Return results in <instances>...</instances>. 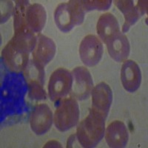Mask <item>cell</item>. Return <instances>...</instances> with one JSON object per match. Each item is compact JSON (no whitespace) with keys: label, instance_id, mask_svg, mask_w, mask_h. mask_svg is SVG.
Wrapping results in <instances>:
<instances>
[{"label":"cell","instance_id":"5b68a950","mask_svg":"<svg viewBox=\"0 0 148 148\" xmlns=\"http://www.w3.org/2000/svg\"><path fill=\"white\" fill-rule=\"evenodd\" d=\"M73 85L70 96L77 101L89 98L94 88L90 73L85 67L79 66L72 71Z\"/></svg>","mask_w":148,"mask_h":148},{"label":"cell","instance_id":"6da1fadb","mask_svg":"<svg viewBox=\"0 0 148 148\" xmlns=\"http://www.w3.org/2000/svg\"><path fill=\"white\" fill-rule=\"evenodd\" d=\"M105 119L101 113L90 109L87 117L76 128V138L82 147L92 148L99 145L105 133Z\"/></svg>","mask_w":148,"mask_h":148},{"label":"cell","instance_id":"ffe728a7","mask_svg":"<svg viewBox=\"0 0 148 148\" xmlns=\"http://www.w3.org/2000/svg\"><path fill=\"white\" fill-rule=\"evenodd\" d=\"M27 83L28 97L31 100L42 101L46 99L47 93L44 89V85L37 81H30Z\"/></svg>","mask_w":148,"mask_h":148},{"label":"cell","instance_id":"9a60e30c","mask_svg":"<svg viewBox=\"0 0 148 148\" xmlns=\"http://www.w3.org/2000/svg\"><path fill=\"white\" fill-rule=\"evenodd\" d=\"M96 32L104 43L111 37L121 32L119 22L110 13L104 14L99 17L96 24Z\"/></svg>","mask_w":148,"mask_h":148},{"label":"cell","instance_id":"7c38bea8","mask_svg":"<svg viewBox=\"0 0 148 148\" xmlns=\"http://www.w3.org/2000/svg\"><path fill=\"white\" fill-rule=\"evenodd\" d=\"M105 44L110 56L115 62H122L127 60L130 52V45L125 34L119 32L108 39Z\"/></svg>","mask_w":148,"mask_h":148},{"label":"cell","instance_id":"e0dca14e","mask_svg":"<svg viewBox=\"0 0 148 148\" xmlns=\"http://www.w3.org/2000/svg\"><path fill=\"white\" fill-rule=\"evenodd\" d=\"M36 36L27 28L14 33L9 42L16 48L30 53L36 45Z\"/></svg>","mask_w":148,"mask_h":148},{"label":"cell","instance_id":"5bb4252c","mask_svg":"<svg viewBox=\"0 0 148 148\" xmlns=\"http://www.w3.org/2000/svg\"><path fill=\"white\" fill-rule=\"evenodd\" d=\"M47 20L45 8L41 4L30 5L26 12V27L34 34H40Z\"/></svg>","mask_w":148,"mask_h":148},{"label":"cell","instance_id":"8992f818","mask_svg":"<svg viewBox=\"0 0 148 148\" xmlns=\"http://www.w3.org/2000/svg\"><path fill=\"white\" fill-rule=\"evenodd\" d=\"M102 42L96 36H86L79 45V56L84 65L94 67L99 63L102 58Z\"/></svg>","mask_w":148,"mask_h":148},{"label":"cell","instance_id":"cb8c5ba5","mask_svg":"<svg viewBox=\"0 0 148 148\" xmlns=\"http://www.w3.org/2000/svg\"><path fill=\"white\" fill-rule=\"evenodd\" d=\"M77 138H76V135H72L69 137L68 140H67V147H73V144H75L76 141H77Z\"/></svg>","mask_w":148,"mask_h":148},{"label":"cell","instance_id":"603a6c76","mask_svg":"<svg viewBox=\"0 0 148 148\" xmlns=\"http://www.w3.org/2000/svg\"><path fill=\"white\" fill-rule=\"evenodd\" d=\"M136 7L139 12L141 16L145 15L147 13V1H138Z\"/></svg>","mask_w":148,"mask_h":148},{"label":"cell","instance_id":"7402d4cb","mask_svg":"<svg viewBox=\"0 0 148 148\" xmlns=\"http://www.w3.org/2000/svg\"><path fill=\"white\" fill-rule=\"evenodd\" d=\"M14 7L10 1H3L1 4V23L7 22V20L14 15Z\"/></svg>","mask_w":148,"mask_h":148},{"label":"cell","instance_id":"44dd1931","mask_svg":"<svg viewBox=\"0 0 148 148\" xmlns=\"http://www.w3.org/2000/svg\"><path fill=\"white\" fill-rule=\"evenodd\" d=\"M83 10L86 12L91 10H107L112 5L111 0H94V1H80Z\"/></svg>","mask_w":148,"mask_h":148},{"label":"cell","instance_id":"8fae6325","mask_svg":"<svg viewBox=\"0 0 148 148\" xmlns=\"http://www.w3.org/2000/svg\"><path fill=\"white\" fill-rule=\"evenodd\" d=\"M121 82L129 92H134L141 83V72L139 66L133 60L125 61L121 69Z\"/></svg>","mask_w":148,"mask_h":148},{"label":"cell","instance_id":"3957f363","mask_svg":"<svg viewBox=\"0 0 148 148\" xmlns=\"http://www.w3.org/2000/svg\"><path fill=\"white\" fill-rule=\"evenodd\" d=\"M53 115V123L60 132H66L76 126L79 120V107L77 100L72 97L64 98L57 101Z\"/></svg>","mask_w":148,"mask_h":148},{"label":"cell","instance_id":"ba28073f","mask_svg":"<svg viewBox=\"0 0 148 148\" xmlns=\"http://www.w3.org/2000/svg\"><path fill=\"white\" fill-rule=\"evenodd\" d=\"M53 122V115L50 107L46 104H36L30 116V125L32 131L42 136L49 131Z\"/></svg>","mask_w":148,"mask_h":148},{"label":"cell","instance_id":"ac0fdd59","mask_svg":"<svg viewBox=\"0 0 148 148\" xmlns=\"http://www.w3.org/2000/svg\"><path fill=\"white\" fill-rule=\"evenodd\" d=\"M14 10V33L26 29V12L30 5L28 1H16Z\"/></svg>","mask_w":148,"mask_h":148},{"label":"cell","instance_id":"7a4b0ae2","mask_svg":"<svg viewBox=\"0 0 148 148\" xmlns=\"http://www.w3.org/2000/svg\"><path fill=\"white\" fill-rule=\"evenodd\" d=\"M85 11L80 1L71 0L58 5L54 11L56 25L63 33L70 32L74 27L81 25L84 20Z\"/></svg>","mask_w":148,"mask_h":148},{"label":"cell","instance_id":"30bf717a","mask_svg":"<svg viewBox=\"0 0 148 148\" xmlns=\"http://www.w3.org/2000/svg\"><path fill=\"white\" fill-rule=\"evenodd\" d=\"M36 39V45L32 52V59L37 64L45 67L55 56L56 46L51 38L42 34H37Z\"/></svg>","mask_w":148,"mask_h":148},{"label":"cell","instance_id":"d6986e66","mask_svg":"<svg viewBox=\"0 0 148 148\" xmlns=\"http://www.w3.org/2000/svg\"><path fill=\"white\" fill-rule=\"evenodd\" d=\"M45 67L37 64L33 59L29 61L27 67L23 71V76L26 82L30 81H37L40 82L42 85L45 84Z\"/></svg>","mask_w":148,"mask_h":148},{"label":"cell","instance_id":"9c48e42d","mask_svg":"<svg viewBox=\"0 0 148 148\" xmlns=\"http://www.w3.org/2000/svg\"><path fill=\"white\" fill-rule=\"evenodd\" d=\"M92 107L91 109L107 118L111 104L113 102V91L110 87L105 82H100L94 86L92 92Z\"/></svg>","mask_w":148,"mask_h":148},{"label":"cell","instance_id":"4fadbf2b","mask_svg":"<svg viewBox=\"0 0 148 148\" xmlns=\"http://www.w3.org/2000/svg\"><path fill=\"white\" fill-rule=\"evenodd\" d=\"M105 140L110 147L123 148L127 145L129 132L125 123L116 120L105 129Z\"/></svg>","mask_w":148,"mask_h":148},{"label":"cell","instance_id":"52a82bcc","mask_svg":"<svg viewBox=\"0 0 148 148\" xmlns=\"http://www.w3.org/2000/svg\"><path fill=\"white\" fill-rule=\"evenodd\" d=\"M28 53L19 50L8 42L2 51L3 64L12 73H23L29 62Z\"/></svg>","mask_w":148,"mask_h":148},{"label":"cell","instance_id":"277c9868","mask_svg":"<svg viewBox=\"0 0 148 148\" xmlns=\"http://www.w3.org/2000/svg\"><path fill=\"white\" fill-rule=\"evenodd\" d=\"M72 85V73L63 67L56 69L49 79L47 90L50 99L57 102L65 98L70 94Z\"/></svg>","mask_w":148,"mask_h":148},{"label":"cell","instance_id":"2e32d148","mask_svg":"<svg viewBox=\"0 0 148 148\" xmlns=\"http://www.w3.org/2000/svg\"><path fill=\"white\" fill-rule=\"evenodd\" d=\"M115 5L121 12L125 17V23L123 25L122 32H127L130 28L136 23L141 17L139 12L132 0H117Z\"/></svg>","mask_w":148,"mask_h":148}]
</instances>
